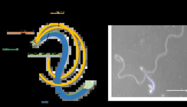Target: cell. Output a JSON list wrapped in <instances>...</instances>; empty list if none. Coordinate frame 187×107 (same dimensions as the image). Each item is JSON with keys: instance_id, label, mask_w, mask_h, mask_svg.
<instances>
[{"instance_id": "6da1fadb", "label": "cell", "mask_w": 187, "mask_h": 107, "mask_svg": "<svg viewBox=\"0 0 187 107\" xmlns=\"http://www.w3.org/2000/svg\"><path fill=\"white\" fill-rule=\"evenodd\" d=\"M59 25V24L58 23H54V24H49V25H47L46 26H45L44 27L41 29V30H40V32L38 34V35L37 36V38L35 39V41H36L39 38L40 36H41V34H42V32L44 31V30H46V29L47 28H48L52 26H58Z\"/></svg>"}]
</instances>
